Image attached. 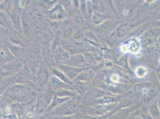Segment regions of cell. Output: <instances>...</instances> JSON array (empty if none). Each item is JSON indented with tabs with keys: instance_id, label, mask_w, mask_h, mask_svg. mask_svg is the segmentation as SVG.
Listing matches in <instances>:
<instances>
[{
	"instance_id": "cell-1",
	"label": "cell",
	"mask_w": 160,
	"mask_h": 119,
	"mask_svg": "<svg viewBox=\"0 0 160 119\" xmlns=\"http://www.w3.org/2000/svg\"><path fill=\"white\" fill-rule=\"evenodd\" d=\"M135 88V91L137 93H139L144 97H146L149 95L150 88L149 85L147 83H140L137 85Z\"/></svg>"
},
{
	"instance_id": "cell-2",
	"label": "cell",
	"mask_w": 160,
	"mask_h": 119,
	"mask_svg": "<svg viewBox=\"0 0 160 119\" xmlns=\"http://www.w3.org/2000/svg\"><path fill=\"white\" fill-rule=\"evenodd\" d=\"M149 114L152 117V118H157L160 116V110L157 102H153V104L151 105L149 108Z\"/></svg>"
},
{
	"instance_id": "cell-3",
	"label": "cell",
	"mask_w": 160,
	"mask_h": 119,
	"mask_svg": "<svg viewBox=\"0 0 160 119\" xmlns=\"http://www.w3.org/2000/svg\"><path fill=\"white\" fill-rule=\"evenodd\" d=\"M129 51H130L132 53H138L140 49V42L139 40L137 39H134L130 41L129 45Z\"/></svg>"
},
{
	"instance_id": "cell-4",
	"label": "cell",
	"mask_w": 160,
	"mask_h": 119,
	"mask_svg": "<svg viewBox=\"0 0 160 119\" xmlns=\"http://www.w3.org/2000/svg\"><path fill=\"white\" fill-rule=\"evenodd\" d=\"M130 119H153V118L150 115L147 114L146 112L139 110L132 114Z\"/></svg>"
},
{
	"instance_id": "cell-5",
	"label": "cell",
	"mask_w": 160,
	"mask_h": 119,
	"mask_svg": "<svg viewBox=\"0 0 160 119\" xmlns=\"http://www.w3.org/2000/svg\"><path fill=\"white\" fill-rule=\"evenodd\" d=\"M148 73V70L143 66L138 67L135 70V74L139 78H143Z\"/></svg>"
},
{
	"instance_id": "cell-6",
	"label": "cell",
	"mask_w": 160,
	"mask_h": 119,
	"mask_svg": "<svg viewBox=\"0 0 160 119\" xmlns=\"http://www.w3.org/2000/svg\"><path fill=\"white\" fill-rule=\"evenodd\" d=\"M12 19L14 27L19 30L20 28V19L18 15L16 13L13 14L12 15Z\"/></svg>"
},
{
	"instance_id": "cell-7",
	"label": "cell",
	"mask_w": 160,
	"mask_h": 119,
	"mask_svg": "<svg viewBox=\"0 0 160 119\" xmlns=\"http://www.w3.org/2000/svg\"><path fill=\"white\" fill-rule=\"evenodd\" d=\"M129 29H130V26L129 25H122L118 29V30H117L118 34L119 36H122L124 35L125 34H126L128 32Z\"/></svg>"
},
{
	"instance_id": "cell-8",
	"label": "cell",
	"mask_w": 160,
	"mask_h": 119,
	"mask_svg": "<svg viewBox=\"0 0 160 119\" xmlns=\"http://www.w3.org/2000/svg\"><path fill=\"white\" fill-rule=\"evenodd\" d=\"M23 89H24V88L23 86L18 85V86H14L12 88V92L15 95H18L22 93L23 91Z\"/></svg>"
},
{
	"instance_id": "cell-9",
	"label": "cell",
	"mask_w": 160,
	"mask_h": 119,
	"mask_svg": "<svg viewBox=\"0 0 160 119\" xmlns=\"http://www.w3.org/2000/svg\"><path fill=\"white\" fill-rule=\"evenodd\" d=\"M111 80L113 82H118L120 80V77L118 74H113L111 76Z\"/></svg>"
},
{
	"instance_id": "cell-10",
	"label": "cell",
	"mask_w": 160,
	"mask_h": 119,
	"mask_svg": "<svg viewBox=\"0 0 160 119\" xmlns=\"http://www.w3.org/2000/svg\"><path fill=\"white\" fill-rule=\"evenodd\" d=\"M120 48H121V51L122 53H126L129 51V48H128V46L127 45L123 44V45H122L121 46Z\"/></svg>"
},
{
	"instance_id": "cell-11",
	"label": "cell",
	"mask_w": 160,
	"mask_h": 119,
	"mask_svg": "<svg viewBox=\"0 0 160 119\" xmlns=\"http://www.w3.org/2000/svg\"><path fill=\"white\" fill-rule=\"evenodd\" d=\"M6 110H7V111L8 112H9L10 110V108H9V107H7V108H6Z\"/></svg>"
},
{
	"instance_id": "cell-12",
	"label": "cell",
	"mask_w": 160,
	"mask_h": 119,
	"mask_svg": "<svg viewBox=\"0 0 160 119\" xmlns=\"http://www.w3.org/2000/svg\"><path fill=\"white\" fill-rule=\"evenodd\" d=\"M158 107H159V108H160V98H159V100H158Z\"/></svg>"
},
{
	"instance_id": "cell-13",
	"label": "cell",
	"mask_w": 160,
	"mask_h": 119,
	"mask_svg": "<svg viewBox=\"0 0 160 119\" xmlns=\"http://www.w3.org/2000/svg\"><path fill=\"white\" fill-rule=\"evenodd\" d=\"M159 63L160 64V60H159Z\"/></svg>"
}]
</instances>
